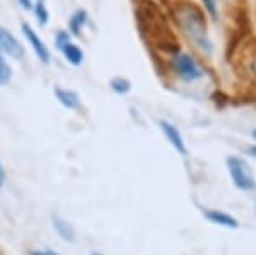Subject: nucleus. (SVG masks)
Listing matches in <instances>:
<instances>
[{"label": "nucleus", "mask_w": 256, "mask_h": 255, "mask_svg": "<svg viewBox=\"0 0 256 255\" xmlns=\"http://www.w3.org/2000/svg\"><path fill=\"white\" fill-rule=\"evenodd\" d=\"M135 16L140 33L148 45L162 52L178 53V41L171 24L152 0H135Z\"/></svg>", "instance_id": "obj_1"}, {"label": "nucleus", "mask_w": 256, "mask_h": 255, "mask_svg": "<svg viewBox=\"0 0 256 255\" xmlns=\"http://www.w3.org/2000/svg\"><path fill=\"white\" fill-rule=\"evenodd\" d=\"M88 23V14H86V11H77L76 14L70 18V31L74 33V35H80L82 31V26Z\"/></svg>", "instance_id": "obj_11"}, {"label": "nucleus", "mask_w": 256, "mask_h": 255, "mask_svg": "<svg viewBox=\"0 0 256 255\" xmlns=\"http://www.w3.org/2000/svg\"><path fill=\"white\" fill-rule=\"evenodd\" d=\"M110 86L114 93H120V94H125L126 91H130V82H128L126 79H123V77H116V79H113L110 82Z\"/></svg>", "instance_id": "obj_14"}, {"label": "nucleus", "mask_w": 256, "mask_h": 255, "mask_svg": "<svg viewBox=\"0 0 256 255\" xmlns=\"http://www.w3.org/2000/svg\"><path fill=\"white\" fill-rule=\"evenodd\" d=\"M254 139H256V130H254Z\"/></svg>", "instance_id": "obj_24"}, {"label": "nucleus", "mask_w": 256, "mask_h": 255, "mask_svg": "<svg viewBox=\"0 0 256 255\" xmlns=\"http://www.w3.org/2000/svg\"><path fill=\"white\" fill-rule=\"evenodd\" d=\"M55 43H56V47H58L60 50H64V48L70 43V36L65 31H58V33H56V41H55Z\"/></svg>", "instance_id": "obj_16"}, {"label": "nucleus", "mask_w": 256, "mask_h": 255, "mask_svg": "<svg viewBox=\"0 0 256 255\" xmlns=\"http://www.w3.org/2000/svg\"><path fill=\"white\" fill-rule=\"evenodd\" d=\"M55 96L62 105L67 106L70 110H79L80 108V100L74 91H68V89H60L56 88L55 89Z\"/></svg>", "instance_id": "obj_9"}, {"label": "nucleus", "mask_w": 256, "mask_h": 255, "mask_svg": "<svg viewBox=\"0 0 256 255\" xmlns=\"http://www.w3.org/2000/svg\"><path fill=\"white\" fill-rule=\"evenodd\" d=\"M64 55H65V59H67L70 64H74V65H79L82 59H84V55H82V50L79 47H76V45H72V43H68L67 47L64 48Z\"/></svg>", "instance_id": "obj_10"}, {"label": "nucleus", "mask_w": 256, "mask_h": 255, "mask_svg": "<svg viewBox=\"0 0 256 255\" xmlns=\"http://www.w3.org/2000/svg\"><path fill=\"white\" fill-rule=\"evenodd\" d=\"M19 4L24 9H31V0H19Z\"/></svg>", "instance_id": "obj_18"}, {"label": "nucleus", "mask_w": 256, "mask_h": 255, "mask_svg": "<svg viewBox=\"0 0 256 255\" xmlns=\"http://www.w3.org/2000/svg\"><path fill=\"white\" fill-rule=\"evenodd\" d=\"M34 14H36V18H38V21H40L41 24H46L48 23V9L44 7L43 2H38L34 6Z\"/></svg>", "instance_id": "obj_15"}, {"label": "nucleus", "mask_w": 256, "mask_h": 255, "mask_svg": "<svg viewBox=\"0 0 256 255\" xmlns=\"http://www.w3.org/2000/svg\"><path fill=\"white\" fill-rule=\"evenodd\" d=\"M4 168H2V164H0V187H2V183H4Z\"/></svg>", "instance_id": "obj_19"}, {"label": "nucleus", "mask_w": 256, "mask_h": 255, "mask_svg": "<svg viewBox=\"0 0 256 255\" xmlns=\"http://www.w3.org/2000/svg\"><path fill=\"white\" fill-rule=\"evenodd\" d=\"M172 18L178 24H180L181 31L192 40L200 50L210 52L212 45L207 36V23L195 4L192 2H178L172 7Z\"/></svg>", "instance_id": "obj_2"}, {"label": "nucleus", "mask_w": 256, "mask_h": 255, "mask_svg": "<svg viewBox=\"0 0 256 255\" xmlns=\"http://www.w3.org/2000/svg\"><path fill=\"white\" fill-rule=\"evenodd\" d=\"M40 2H43V0H40Z\"/></svg>", "instance_id": "obj_25"}, {"label": "nucleus", "mask_w": 256, "mask_h": 255, "mask_svg": "<svg viewBox=\"0 0 256 255\" xmlns=\"http://www.w3.org/2000/svg\"><path fill=\"white\" fill-rule=\"evenodd\" d=\"M160 129H162V132H164V135H166L169 144L174 147L178 153L186 154V147H184V141H183V137H181V132L176 129L174 125H171L169 122H160Z\"/></svg>", "instance_id": "obj_7"}, {"label": "nucleus", "mask_w": 256, "mask_h": 255, "mask_svg": "<svg viewBox=\"0 0 256 255\" xmlns=\"http://www.w3.org/2000/svg\"><path fill=\"white\" fill-rule=\"evenodd\" d=\"M251 154H254V156H256V147H253V149H251Z\"/></svg>", "instance_id": "obj_22"}, {"label": "nucleus", "mask_w": 256, "mask_h": 255, "mask_svg": "<svg viewBox=\"0 0 256 255\" xmlns=\"http://www.w3.org/2000/svg\"><path fill=\"white\" fill-rule=\"evenodd\" d=\"M53 226H55V229H56V233L64 238V240H67V241H72L74 240V231H72V228L65 223L64 219H60V217H53Z\"/></svg>", "instance_id": "obj_12"}, {"label": "nucleus", "mask_w": 256, "mask_h": 255, "mask_svg": "<svg viewBox=\"0 0 256 255\" xmlns=\"http://www.w3.org/2000/svg\"><path fill=\"white\" fill-rule=\"evenodd\" d=\"M12 77V69L10 65L7 64V60L4 59V55L0 53V86L7 84Z\"/></svg>", "instance_id": "obj_13"}, {"label": "nucleus", "mask_w": 256, "mask_h": 255, "mask_svg": "<svg viewBox=\"0 0 256 255\" xmlns=\"http://www.w3.org/2000/svg\"><path fill=\"white\" fill-rule=\"evenodd\" d=\"M205 217H207L208 221H212L214 224L224 226V228H230V229L238 228V221L224 211H216V209H212V211H205Z\"/></svg>", "instance_id": "obj_8"}, {"label": "nucleus", "mask_w": 256, "mask_h": 255, "mask_svg": "<svg viewBox=\"0 0 256 255\" xmlns=\"http://www.w3.org/2000/svg\"><path fill=\"white\" fill-rule=\"evenodd\" d=\"M0 52L7 53V55L14 57V59H20L24 55V50L20 43L16 40V36L6 28L0 26Z\"/></svg>", "instance_id": "obj_5"}, {"label": "nucleus", "mask_w": 256, "mask_h": 255, "mask_svg": "<svg viewBox=\"0 0 256 255\" xmlns=\"http://www.w3.org/2000/svg\"><path fill=\"white\" fill-rule=\"evenodd\" d=\"M22 31H24V36L28 38V41L31 43V47L34 48V52H36V55H38V59L43 62V64H48V62H50V52H48V48L44 47L43 41L40 40V36L34 33V30L28 26V24H24Z\"/></svg>", "instance_id": "obj_6"}, {"label": "nucleus", "mask_w": 256, "mask_h": 255, "mask_svg": "<svg viewBox=\"0 0 256 255\" xmlns=\"http://www.w3.org/2000/svg\"><path fill=\"white\" fill-rule=\"evenodd\" d=\"M227 168H229L230 178H232V182L238 188L250 192L256 187V180L253 173H251V168L242 159L230 156V158H227Z\"/></svg>", "instance_id": "obj_3"}, {"label": "nucleus", "mask_w": 256, "mask_h": 255, "mask_svg": "<svg viewBox=\"0 0 256 255\" xmlns=\"http://www.w3.org/2000/svg\"><path fill=\"white\" fill-rule=\"evenodd\" d=\"M251 72H253L254 76H256V59H254L253 62H251Z\"/></svg>", "instance_id": "obj_20"}, {"label": "nucleus", "mask_w": 256, "mask_h": 255, "mask_svg": "<svg viewBox=\"0 0 256 255\" xmlns=\"http://www.w3.org/2000/svg\"><path fill=\"white\" fill-rule=\"evenodd\" d=\"M205 6V9L208 11V14L212 16L214 19L217 18V7H216V0H202Z\"/></svg>", "instance_id": "obj_17"}, {"label": "nucleus", "mask_w": 256, "mask_h": 255, "mask_svg": "<svg viewBox=\"0 0 256 255\" xmlns=\"http://www.w3.org/2000/svg\"><path fill=\"white\" fill-rule=\"evenodd\" d=\"M50 255H58V253H55V252H50Z\"/></svg>", "instance_id": "obj_23"}, {"label": "nucleus", "mask_w": 256, "mask_h": 255, "mask_svg": "<svg viewBox=\"0 0 256 255\" xmlns=\"http://www.w3.org/2000/svg\"><path fill=\"white\" fill-rule=\"evenodd\" d=\"M172 67H174L178 76L186 82L196 81L204 76L202 67L196 64V60L193 59L192 55H188V53H176L174 60H172Z\"/></svg>", "instance_id": "obj_4"}, {"label": "nucleus", "mask_w": 256, "mask_h": 255, "mask_svg": "<svg viewBox=\"0 0 256 255\" xmlns=\"http://www.w3.org/2000/svg\"><path fill=\"white\" fill-rule=\"evenodd\" d=\"M31 255H50V252H48V253H43V252H32Z\"/></svg>", "instance_id": "obj_21"}]
</instances>
